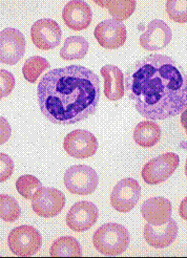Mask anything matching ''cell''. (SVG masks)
<instances>
[{
	"label": "cell",
	"instance_id": "cell-20",
	"mask_svg": "<svg viewBox=\"0 0 187 258\" xmlns=\"http://www.w3.org/2000/svg\"><path fill=\"white\" fill-rule=\"evenodd\" d=\"M89 50V43L83 37H67L64 45L60 49L59 55L64 60L82 59L87 55Z\"/></svg>",
	"mask_w": 187,
	"mask_h": 258
},
{
	"label": "cell",
	"instance_id": "cell-10",
	"mask_svg": "<svg viewBox=\"0 0 187 258\" xmlns=\"http://www.w3.org/2000/svg\"><path fill=\"white\" fill-rule=\"evenodd\" d=\"M63 148L69 156L86 159L97 153L99 143L93 133L83 129H76L66 135Z\"/></svg>",
	"mask_w": 187,
	"mask_h": 258
},
{
	"label": "cell",
	"instance_id": "cell-30",
	"mask_svg": "<svg viewBox=\"0 0 187 258\" xmlns=\"http://www.w3.org/2000/svg\"><path fill=\"white\" fill-rule=\"evenodd\" d=\"M180 122H181V125L183 126V128L185 130V133H186L187 135V107L184 109V111L181 113Z\"/></svg>",
	"mask_w": 187,
	"mask_h": 258
},
{
	"label": "cell",
	"instance_id": "cell-1",
	"mask_svg": "<svg viewBox=\"0 0 187 258\" xmlns=\"http://www.w3.org/2000/svg\"><path fill=\"white\" fill-rule=\"evenodd\" d=\"M125 86L135 108L147 120L170 119L187 107V74L168 55L152 54L134 62Z\"/></svg>",
	"mask_w": 187,
	"mask_h": 258
},
{
	"label": "cell",
	"instance_id": "cell-29",
	"mask_svg": "<svg viewBox=\"0 0 187 258\" xmlns=\"http://www.w3.org/2000/svg\"><path fill=\"white\" fill-rule=\"evenodd\" d=\"M178 213H179V216L187 221V197H185L181 203L179 205V208H178Z\"/></svg>",
	"mask_w": 187,
	"mask_h": 258
},
{
	"label": "cell",
	"instance_id": "cell-12",
	"mask_svg": "<svg viewBox=\"0 0 187 258\" xmlns=\"http://www.w3.org/2000/svg\"><path fill=\"white\" fill-rule=\"evenodd\" d=\"M94 36L103 48L119 49L126 41L127 31L122 21L114 19H106L97 25Z\"/></svg>",
	"mask_w": 187,
	"mask_h": 258
},
{
	"label": "cell",
	"instance_id": "cell-9",
	"mask_svg": "<svg viewBox=\"0 0 187 258\" xmlns=\"http://www.w3.org/2000/svg\"><path fill=\"white\" fill-rule=\"evenodd\" d=\"M26 40L15 28H6L0 33V60L8 65L17 64L25 54Z\"/></svg>",
	"mask_w": 187,
	"mask_h": 258
},
{
	"label": "cell",
	"instance_id": "cell-22",
	"mask_svg": "<svg viewBox=\"0 0 187 258\" xmlns=\"http://www.w3.org/2000/svg\"><path fill=\"white\" fill-rule=\"evenodd\" d=\"M96 3L107 8L109 14L112 16L114 19L119 21H123L125 19H129L134 14L137 5V2L134 0L96 1Z\"/></svg>",
	"mask_w": 187,
	"mask_h": 258
},
{
	"label": "cell",
	"instance_id": "cell-28",
	"mask_svg": "<svg viewBox=\"0 0 187 258\" xmlns=\"http://www.w3.org/2000/svg\"><path fill=\"white\" fill-rule=\"evenodd\" d=\"M14 161L12 160V158L1 153L0 154V176H1V182H4L6 180H8L11 176L14 173Z\"/></svg>",
	"mask_w": 187,
	"mask_h": 258
},
{
	"label": "cell",
	"instance_id": "cell-23",
	"mask_svg": "<svg viewBox=\"0 0 187 258\" xmlns=\"http://www.w3.org/2000/svg\"><path fill=\"white\" fill-rule=\"evenodd\" d=\"M50 63L46 58L34 55L29 57L22 67V73L25 80L30 83H36L40 75L50 68Z\"/></svg>",
	"mask_w": 187,
	"mask_h": 258
},
{
	"label": "cell",
	"instance_id": "cell-6",
	"mask_svg": "<svg viewBox=\"0 0 187 258\" xmlns=\"http://www.w3.org/2000/svg\"><path fill=\"white\" fill-rule=\"evenodd\" d=\"M179 157L174 152H167L153 158L141 170L143 181L148 184H159L166 181L176 171Z\"/></svg>",
	"mask_w": 187,
	"mask_h": 258
},
{
	"label": "cell",
	"instance_id": "cell-7",
	"mask_svg": "<svg viewBox=\"0 0 187 258\" xmlns=\"http://www.w3.org/2000/svg\"><path fill=\"white\" fill-rule=\"evenodd\" d=\"M65 204V195L55 187L41 186L32 199L33 211L43 218H52L58 215Z\"/></svg>",
	"mask_w": 187,
	"mask_h": 258
},
{
	"label": "cell",
	"instance_id": "cell-13",
	"mask_svg": "<svg viewBox=\"0 0 187 258\" xmlns=\"http://www.w3.org/2000/svg\"><path fill=\"white\" fill-rule=\"evenodd\" d=\"M98 207L89 201L74 204L66 216V224L72 231L83 232L90 230L98 221Z\"/></svg>",
	"mask_w": 187,
	"mask_h": 258
},
{
	"label": "cell",
	"instance_id": "cell-27",
	"mask_svg": "<svg viewBox=\"0 0 187 258\" xmlns=\"http://www.w3.org/2000/svg\"><path fill=\"white\" fill-rule=\"evenodd\" d=\"M0 78H1V82H0L1 98H5L9 96L14 90L16 85V80L14 75L4 69H1L0 71Z\"/></svg>",
	"mask_w": 187,
	"mask_h": 258
},
{
	"label": "cell",
	"instance_id": "cell-21",
	"mask_svg": "<svg viewBox=\"0 0 187 258\" xmlns=\"http://www.w3.org/2000/svg\"><path fill=\"white\" fill-rule=\"evenodd\" d=\"M50 255L54 257L81 256L82 249L79 242L73 236H62L54 241L50 249Z\"/></svg>",
	"mask_w": 187,
	"mask_h": 258
},
{
	"label": "cell",
	"instance_id": "cell-4",
	"mask_svg": "<svg viewBox=\"0 0 187 258\" xmlns=\"http://www.w3.org/2000/svg\"><path fill=\"white\" fill-rule=\"evenodd\" d=\"M8 245L15 255L22 257L32 256L41 248L42 236L34 227L22 225L10 232Z\"/></svg>",
	"mask_w": 187,
	"mask_h": 258
},
{
	"label": "cell",
	"instance_id": "cell-24",
	"mask_svg": "<svg viewBox=\"0 0 187 258\" xmlns=\"http://www.w3.org/2000/svg\"><path fill=\"white\" fill-rule=\"evenodd\" d=\"M21 214L18 201L7 194L0 195V217L3 221L16 222Z\"/></svg>",
	"mask_w": 187,
	"mask_h": 258
},
{
	"label": "cell",
	"instance_id": "cell-19",
	"mask_svg": "<svg viewBox=\"0 0 187 258\" xmlns=\"http://www.w3.org/2000/svg\"><path fill=\"white\" fill-rule=\"evenodd\" d=\"M161 130L159 124L152 120H143L134 129L135 143L141 148H149L156 146L160 140Z\"/></svg>",
	"mask_w": 187,
	"mask_h": 258
},
{
	"label": "cell",
	"instance_id": "cell-25",
	"mask_svg": "<svg viewBox=\"0 0 187 258\" xmlns=\"http://www.w3.org/2000/svg\"><path fill=\"white\" fill-rule=\"evenodd\" d=\"M17 190L22 197L27 200H32L35 194L42 186L41 182L35 176L22 175L19 177L16 183Z\"/></svg>",
	"mask_w": 187,
	"mask_h": 258
},
{
	"label": "cell",
	"instance_id": "cell-5",
	"mask_svg": "<svg viewBox=\"0 0 187 258\" xmlns=\"http://www.w3.org/2000/svg\"><path fill=\"white\" fill-rule=\"evenodd\" d=\"M64 184L71 194L89 195L94 194L98 188L99 175L91 166L76 165L66 170Z\"/></svg>",
	"mask_w": 187,
	"mask_h": 258
},
{
	"label": "cell",
	"instance_id": "cell-18",
	"mask_svg": "<svg viewBox=\"0 0 187 258\" xmlns=\"http://www.w3.org/2000/svg\"><path fill=\"white\" fill-rule=\"evenodd\" d=\"M104 79V95L112 102L122 99L125 93L124 75L116 65L107 64L101 69Z\"/></svg>",
	"mask_w": 187,
	"mask_h": 258
},
{
	"label": "cell",
	"instance_id": "cell-8",
	"mask_svg": "<svg viewBox=\"0 0 187 258\" xmlns=\"http://www.w3.org/2000/svg\"><path fill=\"white\" fill-rule=\"evenodd\" d=\"M141 196V186L134 178L121 180L113 188L110 202L117 212L127 213L137 206Z\"/></svg>",
	"mask_w": 187,
	"mask_h": 258
},
{
	"label": "cell",
	"instance_id": "cell-3",
	"mask_svg": "<svg viewBox=\"0 0 187 258\" xmlns=\"http://www.w3.org/2000/svg\"><path fill=\"white\" fill-rule=\"evenodd\" d=\"M130 243L128 230L118 223H107L95 231L94 247L104 255L115 256L124 252Z\"/></svg>",
	"mask_w": 187,
	"mask_h": 258
},
{
	"label": "cell",
	"instance_id": "cell-31",
	"mask_svg": "<svg viewBox=\"0 0 187 258\" xmlns=\"http://www.w3.org/2000/svg\"><path fill=\"white\" fill-rule=\"evenodd\" d=\"M185 175H186L187 177V159L186 162H185Z\"/></svg>",
	"mask_w": 187,
	"mask_h": 258
},
{
	"label": "cell",
	"instance_id": "cell-14",
	"mask_svg": "<svg viewBox=\"0 0 187 258\" xmlns=\"http://www.w3.org/2000/svg\"><path fill=\"white\" fill-rule=\"evenodd\" d=\"M172 40V30L161 19L150 21L146 31L141 34L140 43L147 51H159L167 46Z\"/></svg>",
	"mask_w": 187,
	"mask_h": 258
},
{
	"label": "cell",
	"instance_id": "cell-17",
	"mask_svg": "<svg viewBox=\"0 0 187 258\" xmlns=\"http://www.w3.org/2000/svg\"><path fill=\"white\" fill-rule=\"evenodd\" d=\"M140 212L151 225L161 226L171 219L172 205L164 197H152L142 204Z\"/></svg>",
	"mask_w": 187,
	"mask_h": 258
},
{
	"label": "cell",
	"instance_id": "cell-16",
	"mask_svg": "<svg viewBox=\"0 0 187 258\" xmlns=\"http://www.w3.org/2000/svg\"><path fill=\"white\" fill-rule=\"evenodd\" d=\"M178 231V224L174 219H170L161 226H153L147 223L144 227V238L151 247L164 249L176 240Z\"/></svg>",
	"mask_w": 187,
	"mask_h": 258
},
{
	"label": "cell",
	"instance_id": "cell-15",
	"mask_svg": "<svg viewBox=\"0 0 187 258\" xmlns=\"http://www.w3.org/2000/svg\"><path fill=\"white\" fill-rule=\"evenodd\" d=\"M93 19L91 7L83 0L69 1L62 10V19L74 31H83L90 26Z\"/></svg>",
	"mask_w": 187,
	"mask_h": 258
},
{
	"label": "cell",
	"instance_id": "cell-11",
	"mask_svg": "<svg viewBox=\"0 0 187 258\" xmlns=\"http://www.w3.org/2000/svg\"><path fill=\"white\" fill-rule=\"evenodd\" d=\"M31 37L38 49L48 51L60 44L62 31L58 23L53 19H38L31 28Z\"/></svg>",
	"mask_w": 187,
	"mask_h": 258
},
{
	"label": "cell",
	"instance_id": "cell-26",
	"mask_svg": "<svg viewBox=\"0 0 187 258\" xmlns=\"http://www.w3.org/2000/svg\"><path fill=\"white\" fill-rule=\"evenodd\" d=\"M166 12L169 19L178 23L187 22V0H168Z\"/></svg>",
	"mask_w": 187,
	"mask_h": 258
},
{
	"label": "cell",
	"instance_id": "cell-2",
	"mask_svg": "<svg viewBox=\"0 0 187 258\" xmlns=\"http://www.w3.org/2000/svg\"><path fill=\"white\" fill-rule=\"evenodd\" d=\"M40 110L48 120L70 125L95 114L101 99L99 76L81 65L50 70L38 85Z\"/></svg>",
	"mask_w": 187,
	"mask_h": 258
}]
</instances>
